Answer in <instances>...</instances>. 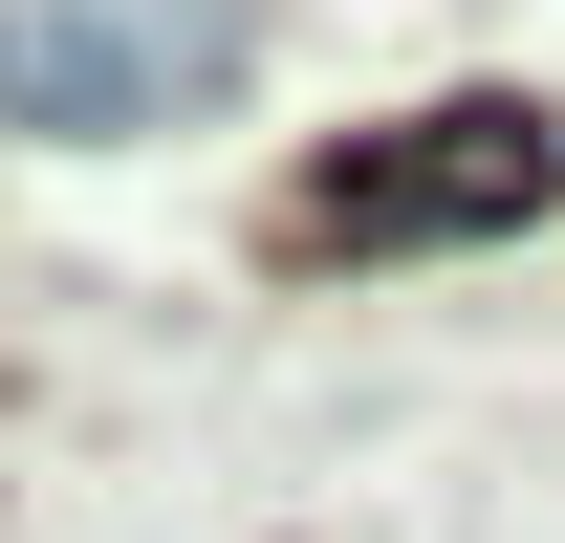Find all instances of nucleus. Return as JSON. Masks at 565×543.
Segmentation results:
<instances>
[{
	"label": "nucleus",
	"mask_w": 565,
	"mask_h": 543,
	"mask_svg": "<svg viewBox=\"0 0 565 543\" xmlns=\"http://www.w3.org/2000/svg\"><path fill=\"white\" fill-rule=\"evenodd\" d=\"M565 196V152H544V109H414L392 152H327L305 196H282V239L305 262H435V239H500V217H544Z\"/></svg>",
	"instance_id": "1"
},
{
	"label": "nucleus",
	"mask_w": 565,
	"mask_h": 543,
	"mask_svg": "<svg viewBox=\"0 0 565 543\" xmlns=\"http://www.w3.org/2000/svg\"><path fill=\"white\" fill-rule=\"evenodd\" d=\"M174 44H152V0H0V131H131Z\"/></svg>",
	"instance_id": "2"
}]
</instances>
